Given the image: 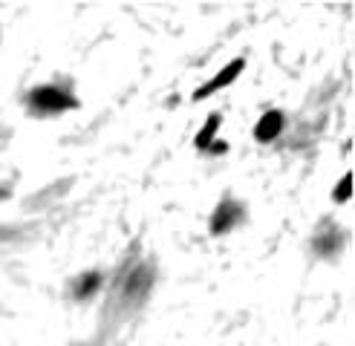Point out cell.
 I'll use <instances>...</instances> for the list:
<instances>
[{"instance_id": "1", "label": "cell", "mask_w": 355, "mask_h": 346, "mask_svg": "<svg viewBox=\"0 0 355 346\" xmlns=\"http://www.w3.org/2000/svg\"><path fill=\"white\" fill-rule=\"evenodd\" d=\"M26 107L32 116H58L64 110H76L78 101L76 95L61 84H44V86H32L26 93Z\"/></svg>"}, {"instance_id": "2", "label": "cell", "mask_w": 355, "mask_h": 346, "mask_svg": "<svg viewBox=\"0 0 355 346\" xmlns=\"http://www.w3.org/2000/svg\"><path fill=\"white\" fill-rule=\"evenodd\" d=\"M243 219H245V208H243V202H237L234 197H225V199L214 208V214H211V219H208V231L214 234V237H225V234H232Z\"/></svg>"}, {"instance_id": "3", "label": "cell", "mask_w": 355, "mask_h": 346, "mask_svg": "<svg viewBox=\"0 0 355 346\" xmlns=\"http://www.w3.org/2000/svg\"><path fill=\"white\" fill-rule=\"evenodd\" d=\"M245 69V61L243 58H234V61H228L220 73L211 78V81H205L202 86H197V90H193V101H202V98H211V95H217L220 90H225V86H232L237 78H240V73Z\"/></svg>"}, {"instance_id": "4", "label": "cell", "mask_w": 355, "mask_h": 346, "mask_svg": "<svg viewBox=\"0 0 355 346\" xmlns=\"http://www.w3.org/2000/svg\"><path fill=\"white\" fill-rule=\"evenodd\" d=\"M283 125H286V116H283V110H266L257 118V125H254V142L272 145L275 138L283 133Z\"/></svg>"}, {"instance_id": "5", "label": "cell", "mask_w": 355, "mask_h": 346, "mask_svg": "<svg viewBox=\"0 0 355 346\" xmlns=\"http://www.w3.org/2000/svg\"><path fill=\"white\" fill-rule=\"evenodd\" d=\"M220 125H223V116H220V113H211V116L205 118L202 130H200L197 136H193V147H197V150H208V147H211V142L217 138Z\"/></svg>"}, {"instance_id": "6", "label": "cell", "mask_w": 355, "mask_h": 346, "mask_svg": "<svg viewBox=\"0 0 355 346\" xmlns=\"http://www.w3.org/2000/svg\"><path fill=\"white\" fill-rule=\"evenodd\" d=\"M98 286H101V274H98V271H87V274H81L78 280H76L73 294H76L78 300H84V298H90V294H93Z\"/></svg>"}, {"instance_id": "7", "label": "cell", "mask_w": 355, "mask_h": 346, "mask_svg": "<svg viewBox=\"0 0 355 346\" xmlns=\"http://www.w3.org/2000/svg\"><path fill=\"white\" fill-rule=\"evenodd\" d=\"M148 289H150V268L148 266L136 268L130 274V280L124 283V294H128V298H133V294H139V291H148Z\"/></svg>"}, {"instance_id": "8", "label": "cell", "mask_w": 355, "mask_h": 346, "mask_svg": "<svg viewBox=\"0 0 355 346\" xmlns=\"http://www.w3.org/2000/svg\"><path fill=\"white\" fill-rule=\"evenodd\" d=\"M341 248V234L338 231H335V234H321V237H318L315 239V251L318 254H332V251H338Z\"/></svg>"}, {"instance_id": "9", "label": "cell", "mask_w": 355, "mask_h": 346, "mask_svg": "<svg viewBox=\"0 0 355 346\" xmlns=\"http://www.w3.org/2000/svg\"><path fill=\"white\" fill-rule=\"evenodd\" d=\"M349 197H352V173H344L341 182L332 190V202H349Z\"/></svg>"}, {"instance_id": "10", "label": "cell", "mask_w": 355, "mask_h": 346, "mask_svg": "<svg viewBox=\"0 0 355 346\" xmlns=\"http://www.w3.org/2000/svg\"><path fill=\"white\" fill-rule=\"evenodd\" d=\"M228 150V142H211V147H208V153H225Z\"/></svg>"}]
</instances>
